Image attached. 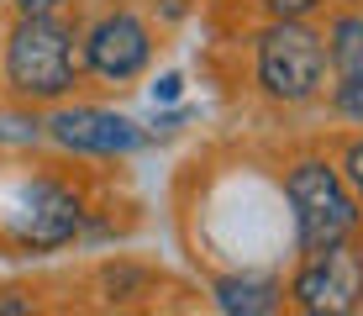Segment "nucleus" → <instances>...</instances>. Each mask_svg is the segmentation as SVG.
<instances>
[{
  "instance_id": "obj_1",
  "label": "nucleus",
  "mask_w": 363,
  "mask_h": 316,
  "mask_svg": "<svg viewBox=\"0 0 363 316\" xmlns=\"http://www.w3.org/2000/svg\"><path fill=\"white\" fill-rule=\"evenodd\" d=\"M79 37L58 11L48 16H16L6 32V85L21 100H64L79 85Z\"/></svg>"
},
{
  "instance_id": "obj_2",
  "label": "nucleus",
  "mask_w": 363,
  "mask_h": 316,
  "mask_svg": "<svg viewBox=\"0 0 363 316\" xmlns=\"http://www.w3.org/2000/svg\"><path fill=\"white\" fill-rule=\"evenodd\" d=\"M284 200L295 211V248L300 253H321L332 243H347V237L363 227L358 195L347 190L342 169L327 158H300L284 174Z\"/></svg>"
},
{
  "instance_id": "obj_3",
  "label": "nucleus",
  "mask_w": 363,
  "mask_h": 316,
  "mask_svg": "<svg viewBox=\"0 0 363 316\" xmlns=\"http://www.w3.org/2000/svg\"><path fill=\"white\" fill-rule=\"evenodd\" d=\"M258 85L279 106H306L327 85V43L306 21H274L258 37Z\"/></svg>"
},
{
  "instance_id": "obj_4",
  "label": "nucleus",
  "mask_w": 363,
  "mask_h": 316,
  "mask_svg": "<svg viewBox=\"0 0 363 316\" xmlns=\"http://www.w3.org/2000/svg\"><path fill=\"white\" fill-rule=\"evenodd\" d=\"M290 300L311 316H342L363 306V248L332 243L321 253H306L290 280Z\"/></svg>"
},
{
  "instance_id": "obj_5",
  "label": "nucleus",
  "mask_w": 363,
  "mask_h": 316,
  "mask_svg": "<svg viewBox=\"0 0 363 316\" xmlns=\"http://www.w3.org/2000/svg\"><path fill=\"white\" fill-rule=\"evenodd\" d=\"M84 69L95 74V80L106 85H127L137 74L147 69V58H153V37L147 27L132 16V11H111V16H100L90 32H84V48H79Z\"/></svg>"
},
{
  "instance_id": "obj_6",
  "label": "nucleus",
  "mask_w": 363,
  "mask_h": 316,
  "mask_svg": "<svg viewBox=\"0 0 363 316\" xmlns=\"http://www.w3.org/2000/svg\"><path fill=\"white\" fill-rule=\"evenodd\" d=\"M48 137L69 153H100V158H116V153H137L143 148V132L137 121L116 116V111H100V106H64L48 116Z\"/></svg>"
},
{
  "instance_id": "obj_7",
  "label": "nucleus",
  "mask_w": 363,
  "mask_h": 316,
  "mask_svg": "<svg viewBox=\"0 0 363 316\" xmlns=\"http://www.w3.org/2000/svg\"><path fill=\"white\" fill-rule=\"evenodd\" d=\"M84 222V206L79 195H74L69 185L58 180H32L27 185V200H21V217H16V237L27 248H64L74 243V232H79Z\"/></svg>"
},
{
  "instance_id": "obj_8",
  "label": "nucleus",
  "mask_w": 363,
  "mask_h": 316,
  "mask_svg": "<svg viewBox=\"0 0 363 316\" xmlns=\"http://www.w3.org/2000/svg\"><path fill=\"white\" fill-rule=\"evenodd\" d=\"M216 306L232 316H269L284 306V290L264 274H232V280H216Z\"/></svg>"
},
{
  "instance_id": "obj_9",
  "label": "nucleus",
  "mask_w": 363,
  "mask_h": 316,
  "mask_svg": "<svg viewBox=\"0 0 363 316\" xmlns=\"http://www.w3.org/2000/svg\"><path fill=\"white\" fill-rule=\"evenodd\" d=\"M321 43H327V63L337 69V80H353V74H363V16H358V11L337 16Z\"/></svg>"
},
{
  "instance_id": "obj_10",
  "label": "nucleus",
  "mask_w": 363,
  "mask_h": 316,
  "mask_svg": "<svg viewBox=\"0 0 363 316\" xmlns=\"http://www.w3.org/2000/svg\"><path fill=\"white\" fill-rule=\"evenodd\" d=\"M332 111H337L342 121H358V126H363V74H353V80H337Z\"/></svg>"
},
{
  "instance_id": "obj_11",
  "label": "nucleus",
  "mask_w": 363,
  "mask_h": 316,
  "mask_svg": "<svg viewBox=\"0 0 363 316\" xmlns=\"http://www.w3.org/2000/svg\"><path fill=\"white\" fill-rule=\"evenodd\" d=\"M258 6H264L274 21H306V16H316L327 0H258Z\"/></svg>"
},
{
  "instance_id": "obj_12",
  "label": "nucleus",
  "mask_w": 363,
  "mask_h": 316,
  "mask_svg": "<svg viewBox=\"0 0 363 316\" xmlns=\"http://www.w3.org/2000/svg\"><path fill=\"white\" fill-rule=\"evenodd\" d=\"M342 180H347V190H353L358 206H363V137H358V143H347V153H342Z\"/></svg>"
},
{
  "instance_id": "obj_13",
  "label": "nucleus",
  "mask_w": 363,
  "mask_h": 316,
  "mask_svg": "<svg viewBox=\"0 0 363 316\" xmlns=\"http://www.w3.org/2000/svg\"><path fill=\"white\" fill-rule=\"evenodd\" d=\"M184 95V74H158V80H153V106H174V100H179Z\"/></svg>"
},
{
  "instance_id": "obj_14",
  "label": "nucleus",
  "mask_w": 363,
  "mask_h": 316,
  "mask_svg": "<svg viewBox=\"0 0 363 316\" xmlns=\"http://www.w3.org/2000/svg\"><path fill=\"white\" fill-rule=\"evenodd\" d=\"M69 0H16V16H48V11H64Z\"/></svg>"
},
{
  "instance_id": "obj_15",
  "label": "nucleus",
  "mask_w": 363,
  "mask_h": 316,
  "mask_svg": "<svg viewBox=\"0 0 363 316\" xmlns=\"http://www.w3.org/2000/svg\"><path fill=\"white\" fill-rule=\"evenodd\" d=\"M153 6H158V16H164V21H179L184 11H190V0H153Z\"/></svg>"
}]
</instances>
